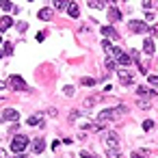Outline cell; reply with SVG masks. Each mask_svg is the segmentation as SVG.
Masks as SVG:
<instances>
[{
    "label": "cell",
    "mask_w": 158,
    "mask_h": 158,
    "mask_svg": "<svg viewBox=\"0 0 158 158\" xmlns=\"http://www.w3.org/2000/svg\"><path fill=\"white\" fill-rule=\"evenodd\" d=\"M126 113H128V108H126L123 104H119V106H115V108H106V110H102V113L98 115V123L102 126V123H106V121H115V119L123 117Z\"/></svg>",
    "instance_id": "6da1fadb"
},
{
    "label": "cell",
    "mask_w": 158,
    "mask_h": 158,
    "mask_svg": "<svg viewBox=\"0 0 158 158\" xmlns=\"http://www.w3.org/2000/svg\"><path fill=\"white\" fill-rule=\"evenodd\" d=\"M26 145H28V136H26V134H15L13 141H11V152H15V154H24Z\"/></svg>",
    "instance_id": "7a4b0ae2"
},
{
    "label": "cell",
    "mask_w": 158,
    "mask_h": 158,
    "mask_svg": "<svg viewBox=\"0 0 158 158\" xmlns=\"http://www.w3.org/2000/svg\"><path fill=\"white\" fill-rule=\"evenodd\" d=\"M102 141H104V145H108L113 152H119V139H117L115 132H106V134L102 136Z\"/></svg>",
    "instance_id": "3957f363"
},
{
    "label": "cell",
    "mask_w": 158,
    "mask_h": 158,
    "mask_svg": "<svg viewBox=\"0 0 158 158\" xmlns=\"http://www.w3.org/2000/svg\"><path fill=\"white\" fill-rule=\"evenodd\" d=\"M128 28L132 31V33H136V35H143V33H147L149 28H147V24L145 22H141V20H130L128 22Z\"/></svg>",
    "instance_id": "277c9868"
},
{
    "label": "cell",
    "mask_w": 158,
    "mask_h": 158,
    "mask_svg": "<svg viewBox=\"0 0 158 158\" xmlns=\"http://www.w3.org/2000/svg\"><path fill=\"white\" fill-rule=\"evenodd\" d=\"M9 87L15 89V91H26V89H28V85H26V80H24L22 76H11V78H9Z\"/></svg>",
    "instance_id": "5b68a950"
},
{
    "label": "cell",
    "mask_w": 158,
    "mask_h": 158,
    "mask_svg": "<svg viewBox=\"0 0 158 158\" xmlns=\"http://www.w3.org/2000/svg\"><path fill=\"white\" fill-rule=\"evenodd\" d=\"M117 76H119V80H121V85H132V74L126 69V67H121V69H117Z\"/></svg>",
    "instance_id": "8992f818"
},
{
    "label": "cell",
    "mask_w": 158,
    "mask_h": 158,
    "mask_svg": "<svg viewBox=\"0 0 158 158\" xmlns=\"http://www.w3.org/2000/svg\"><path fill=\"white\" fill-rule=\"evenodd\" d=\"M2 119H7V121H18V119H20V113H18L15 108H5V110H2Z\"/></svg>",
    "instance_id": "52a82bcc"
},
{
    "label": "cell",
    "mask_w": 158,
    "mask_h": 158,
    "mask_svg": "<svg viewBox=\"0 0 158 158\" xmlns=\"http://www.w3.org/2000/svg\"><path fill=\"white\" fill-rule=\"evenodd\" d=\"M102 33L104 37H110V39H119V33L113 28V26H102Z\"/></svg>",
    "instance_id": "ba28073f"
},
{
    "label": "cell",
    "mask_w": 158,
    "mask_h": 158,
    "mask_svg": "<svg viewBox=\"0 0 158 158\" xmlns=\"http://www.w3.org/2000/svg\"><path fill=\"white\" fill-rule=\"evenodd\" d=\"M9 26H13V20H11V15H2V18H0V31H7Z\"/></svg>",
    "instance_id": "9c48e42d"
},
{
    "label": "cell",
    "mask_w": 158,
    "mask_h": 158,
    "mask_svg": "<svg viewBox=\"0 0 158 158\" xmlns=\"http://www.w3.org/2000/svg\"><path fill=\"white\" fill-rule=\"evenodd\" d=\"M136 93H139L141 98H156V91H149L147 87H139V89H136Z\"/></svg>",
    "instance_id": "30bf717a"
},
{
    "label": "cell",
    "mask_w": 158,
    "mask_h": 158,
    "mask_svg": "<svg viewBox=\"0 0 158 158\" xmlns=\"http://www.w3.org/2000/svg\"><path fill=\"white\" fill-rule=\"evenodd\" d=\"M44 149H46V141H44V139H35V141H33V152L39 154V152H44Z\"/></svg>",
    "instance_id": "8fae6325"
},
{
    "label": "cell",
    "mask_w": 158,
    "mask_h": 158,
    "mask_svg": "<svg viewBox=\"0 0 158 158\" xmlns=\"http://www.w3.org/2000/svg\"><path fill=\"white\" fill-rule=\"evenodd\" d=\"M37 18H39V20H46V22H50V20H52V9H41V11L37 13Z\"/></svg>",
    "instance_id": "7c38bea8"
},
{
    "label": "cell",
    "mask_w": 158,
    "mask_h": 158,
    "mask_svg": "<svg viewBox=\"0 0 158 158\" xmlns=\"http://www.w3.org/2000/svg\"><path fill=\"white\" fill-rule=\"evenodd\" d=\"M67 15H69V18H78V15H80V11H78V5H76V2H72V5L67 7Z\"/></svg>",
    "instance_id": "4fadbf2b"
},
{
    "label": "cell",
    "mask_w": 158,
    "mask_h": 158,
    "mask_svg": "<svg viewBox=\"0 0 158 158\" xmlns=\"http://www.w3.org/2000/svg\"><path fill=\"white\" fill-rule=\"evenodd\" d=\"M154 48H156V46H154L152 39H145V41H143V50H145V54H154Z\"/></svg>",
    "instance_id": "5bb4252c"
},
{
    "label": "cell",
    "mask_w": 158,
    "mask_h": 158,
    "mask_svg": "<svg viewBox=\"0 0 158 158\" xmlns=\"http://www.w3.org/2000/svg\"><path fill=\"white\" fill-rule=\"evenodd\" d=\"M108 18H110V20H113V22H119V20H121V11H119V9H115V7H113V9H110V11H108Z\"/></svg>",
    "instance_id": "9a60e30c"
},
{
    "label": "cell",
    "mask_w": 158,
    "mask_h": 158,
    "mask_svg": "<svg viewBox=\"0 0 158 158\" xmlns=\"http://www.w3.org/2000/svg\"><path fill=\"white\" fill-rule=\"evenodd\" d=\"M119 65H126V69H128V65H132V59H130V54H126V52H123V54L119 56Z\"/></svg>",
    "instance_id": "2e32d148"
},
{
    "label": "cell",
    "mask_w": 158,
    "mask_h": 158,
    "mask_svg": "<svg viewBox=\"0 0 158 158\" xmlns=\"http://www.w3.org/2000/svg\"><path fill=\"white\" fill-rule=\"evenodd\" d=\"M28 126H41L44 123V119L39 117V115H35V117H28V121H26Z\"/></svg>",
    "instance_id": "e0dca14e"
},
{
    "label": "cell",
    "mask_w": 158,
    "mask_h": 158,
    "mask_svg": "<svg viewBox=\"0 0 158 158\" xmlns=\"http://www.w3.org/2000/svg\"><path fill=\"white\" fill-rule=\"evenodd\" d=\"M104 67H106V69H108V72H113V69H115V67H117V63H115V61H113V59H106V61H104Z\"/></svg>",
    "instance_id": "ac0fdd59"
},
{
    "label": "cell",
    "mask_w": 158,
    "mask_h": 158,
    "mask_svg": "<svg viewBox=\"0 0 158 158\" xmlns=\"http://www.w3.org/2000/svg\"><path fill=\"white\" fill-rule=\"evenodd\" d=\"M89 7H93V9H102V7H106V2H100V0H89Z\"/></svg>",
    "instance_id": "d6986e66"
},
{
    "label": "cell",
    "mask_w": 158,
    "mask_h": 158,
    "mask_svg": "<svg viewBox=\"0 0 158 158\" xmlns=\"http://www.w3.org/2000/svg\"><path fill=\"white\" fill-rule=\"evenodd\" d=\"M0 9H2V11H15V7L11 2H7V0H5V2H0Z\"/></svg>",
    "instance_id": "ffe728a7"
},
{
    "label": "cell",
    "mask_w": 158,
    "mask_h": 158,
    "mask_svg": "<svg viewBox=\"0 0 158 158\" xmlns=\"http://www.w3.org/2000/svg\"><path fill=\"white\" fill-rule=\"evenodd\" d=\"M80 82H82L85 87H93V85H95V80H93V78H89V76H87V78H82Z\"/></svg>",
    "instance_id": "44dd1931"
},
{
    "label": "cell",
    "mask_w": 158,
    "mask_h": 158,
    "mask_svg": "<svg viewBox=\"0 0 158 158\" xmlns=\"http://www.w3.org/2000/svg\"><path fill=\"white\" fill-rule=\"evenodd\" d=\"M82 128H85V130H100L102 126H100V123H85Z\"/></svg>",
    "instance_id": "7402d4cb"
},
{
    "label": "cell",
    "mask_w": 158,
    "mask_h": 158,
    "mask_svg": "<svg viewBox=\"0 0 158 158\" xmlns=\"http://www.w3.org/2000/svg\"><path fill=\"white\" fill-rule=\"evenodd\" d=\"M102 48H104L106 52H110V50H113V44H110L108 39H104V41H102Z\"/></svg>",
    "instance_id": "603a6c76"
},
{
    "label": "cell",
    "mask_w": 158,
    "mask_h": 158,
    "mask_svg": "<svg viewBox=\"0 0 158 158\" xmlns=\"http://www.w3.org/2000/svg\"><path fill=\"white\" fill-rule=\"evenodd\" d=\"M95 102H98V98H87V100H85V106H87V108H91Z\"/></svg>",
    "instance_id": "cb8c5ba5"
},
{
    "label": "cell",
    "mask_w": 158,
    "mask_h": 158,
    "mask_svg": "<svg viewBox=\"0 0 158 158\" xmlns=\"http://www.w3.org/2000/svg\"><path fill=\"white\" fill-rule=\"evenodd\" d=\"M152 128H154V121H152V119L143 121V130H152Z\"/></svg>",
    "instance_id": "d4e9b609"
},
{
    "label": "cell",
    "mask_w": 158,
    "mask_h": 158,
    "mask_svg": "<svg viewBox=\"0 0 158 158\" xmlns=\"http://www.w3.org/2000/svg\"><path fill=\"white\" fill-rule=\"evenodd\" d=\"M2 50H5V54H11V52H13V46H11V44H5Z\"/></svg>",
    "instance_id": "484cf974"
},
{
    "label": "cell",
    "mask_w": 158,
    "mask_h": 158,
    "mask_svg": "<svg viewBox=\"0 0 158 158\" xmlns=\"http://www.w3.org/2000/svg\"><path fill=\"white\" fill-rule=\"evenodd\" d=\"M63 91H65V95H74V87H72V85H67Z\"/></svg>",
    "instance_id": "4316f807"
},
{
    "label": "cell",
    "mask_w": 158,
    "mask_h": 158,
    "mask_svg": "<svg viewBox=\"0 0 158 158\" xmlns=\"http://www.w3.org/2000/svg\"><path fill=\"white\" fill-rule=\"evenodd\" d=\"M139 108H149V102L147 100H139Z\"/></svg>",
    "instance_id": "83f0119b"
},
{
    "label": "cell",
    "mask_w": 158,
    "mask_h": 158,
    "mask_svg": "<svg viewBox=\"0 0 158 158\" xmlns=\"http://www.w3.org/2000/svg\"><path fill=\"white\" fill-rule=\"evenodd\" d=\"M149 85H154V87H158V76H149Z\"/></svg>",
    "instance_id": "f1b7e54d"
},
{
    "label": "cell",
    "mask_w": 158,
    "mask_h": 158,
    "mask_svg": "<svg viewBox=\"0 0 158 158\" xmlns=\"http://www.w3.org/2000/svg\"><path fill=\"white\" fill-rule=\"evenodd\" d=\"M145 20L152 22V20H154V11H147V13H145Z\"/></svg>",
    "instance_id": "f546056e"
},
{
    "label": "cell",
    "mask_w": 158,
    "mask_h": 158,
    "mask_svg": "<svg viewBox=\"0 0 158 158\" xmlns=\"http://www.w3.org/2000/svg\"><path fill=\"white\" fill-rule=\"evenodd\" d=\"M78 115H80V110H72V113H69V117H72V121H74V119H78Z\"/></svg>",
    "instance_id": "4dcf8cb0"
},
{
    "label": "cell",
    "mask_w": 158,
    "mask_h": 158,
    "mask_svg": "<svg viewBox=\"0 0 158 158\" xmlns=\"http://www.w3.org/2000/svg\"><path fill=\"white\" fill-rule=\"evenodd\" d=\"M80 156H82V158H95L91 152H80Z\"/></svg>",
    "instance_id": "1f68e13d"
},
{
    "label": "cell",
    "mask_w": 158,
    "mask_h": 158,
    "mask_svg": "<svg viewBox=\"0 0 158 158\" xmlns=\"http://www.w3.org/2000/svg\"><path fill=\"white\" fill-rule=\"evenodd\" d=\"M18 28H20L22 33H24V31H26V22H20V24H18Z\"/></svg>",
    "instance_id": "d6a6232c"
},
{
    "label": "cell",
    "mask_w": 158,
    "mask_h": 158,
    "mask_svg": "<svg viewBox=\"0 0 158 158\" xmlns=\"http://www.w3.org/2000/svg\"><path fill=\"white\" fill-rule=\"evenodd\" d=\"M46 39V33H37V41H44Z\"/></svg>",
    "instance_id": "836d02e7"
},
{
    "label": "cell",
    "mask_w": 158,
    "mask_h": 158,
    "mask_svg": "<svg viewBox=\"0 0 158 158\" xmlns=\"http://www.w3.org/2000/svg\"><path fill=\"white\" fill-rule=\"evenodd\" d=\"M0 158H7V152L5 149H0Z\"/></svg>",
    "instance_id": "e575fe53"
},
{
    "label": "cell",
    "mask_w": 158,
    "mask_h": 158,
    "mask_svg": "<svg viewBox=\"0 0 158 158\" xmlns=\"http://www.w3.org/2000/svg\"><path fill=\"white\" fill-rule=\"evenodd\" d=\"M15 158H26V154H15Z\"/></svg>",
    "instance_id": "d590c367"
},
{
    "label": "cell",
    "mask_w": 158,
    "mask_h": 158,
    "mask_svg": "<svg viewBox=\"0 0 158 158\" xmlns=\"http://www.w3.org/2000/svg\"><path fill=\"white\" fill-rule=\"evenodd\" d=\"M2 56H5V50H2V48H0V59H2Z\"/></svg>",
    "instance_id": "8d00e7d4"
},
{
    "label": "cell",
    "mask_w": 158,
    "mask_h": 158,
    "mask_svg": "<svg viewBox=\"0 0 158 158\" xmlns=\"http://www.w3.org/2000/svg\"><path fill=\"white\" fill-rule=\"evenodd\" d=\"M5 85H7V82H2V80H0V89H5Z\"/></svg>",
    "instance_id": "74e56055"
},
{
    "label": "cell",
    "mask_w": 158,
    "mask_h": 158,
    "mask_svg": "<svg viewBox=\"0 0 158 158\" xmlns=\"http://www.w3.org/2000/svg\"><path fill=\"white\" fill-rule=\"evenodd\" d=\"M0 44H2V35H0Z\"/></svg>",
    "instance_id": "f35d334b"
}]
</instances>
